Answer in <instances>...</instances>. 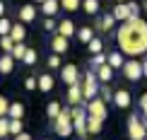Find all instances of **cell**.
Masks as SVG:
<instances>
[{
	"label": "cell",
	"instance_id": "6da1fadb",
	"mask_svg": "<svg viewBox=\"0 0 147 140\" xmlns=\"http://www.w3.org/2000/svg\"><path fill=\"white\" fill-rule=\"evenodd\" d=\"M116 41H118V51L123 56H130V58L145 56L147 53V22L140 20V17H128L118 27Z\"/></svg>",
	"mask_w": 147,
	"mask_h": 140
},
{
	"label": "cell",
	"instance_id": "7a4b0ae2",
	"mask_svg": "<svg viewBox=\"0 0 147 140\" xmlns=\"http://www.w3.org/2000/svg\"><path fill=\"white\" fill-rule=\"evenodd\" d=\"M53 131L58 133L60 138H68L72 131V109H60V114L53 118Z\"/></svg>",
	"mask_w": 147,
	"mask_h": 140
},
{
	"label": "cell",
	"instance_id": "3957f363",
	"mask_svg": "<svg viewBox=\"0 0 147 140\" xmlns=\"http://www.w3.org/2000/svg\"><path fill=\"white\" fill-rule=\"evenodd\" d=\"M99 77H96V72L94 70H89L87 75H84V82H80L82 85V97H84V101H89V99H94L96 92H99Z\"/></svg>",
	"mask_w": 147,
	"mask_h": 140
},
{
	"label": "cell",
	"instance_id": "277c9868",
	"mask_svg": "<svg viewBox=\"0 0 147 140\" xmlns=\"http://www.w3.org/2000/svg\"><path fill=\"white\" fill-rule=\"evenodd\" d=\"M128 135H130V140H145L147 138V123L140 121L138 116H130L128 118Z\"/></svg>",
	"mask_w": 147,
	"mask_h": 140
},
{
	"label": "cell",
	"instance_id": "5b68a950",
	"mask_svg": "<svg viewBox=\"0 0 147 140\" xmlns=\"http://www.w3.org/2000/svg\"><path fill=\"white\" fill-rule=\"evenodd\" d=\"M72 128L80 135H87V109H82V104L72 106Z\"/></svg>",
	"mask_w": 147,
	"mask_h": 140
},
{
	"label": "cell",
	"instance_id": "8992f818",
	"mask_svg": "<svg viewBox=\"0 0 147 140\" xmlns=\"http://www.w3.org/2000/svg\"><path fill=\"white\" fill-rule=\"evenodd\" d=\"M121 70H123V75H125L130 82H138L140 77H142V63H140L138 58H128Z\"/></svg>",
	"mask_w": 147,
	"mask_h": 140
},
{
	"label": "cell",
	"instance_id": "52a82bcc",
	"mask_svg": "<svg viewBox=\"0 0 147 140\" xmlns=\"http://www.w3.org/2000/svg\"><path fill=\"white\" fill-rule=\"evenodd\" d=\"M87 114H92V116H96V118H106V101H104L101 97L89 99L87 101Z\"/></svg>",
	"mask_w": 147,
	"mask_h": 140
},
{
	"label": "cell",
	"instance_id": "ba28073f",
	"mask_svg": "<svg viewBox=\"0 0 147 140\" xmlns=\"http://www.w3.org/2000/svg\"><path fill=\"white\" fill-rule=\"evenodd\" d=\"M60 80H63L65 85H75V82H80V70H77V65H75V63L63 65V70H60Z\"/></svg>",
	"mask_w": 147,
	"mask_h": 140
},
{
	"label": "cell",
	"instance_id": "9c48e42d",
	"mask_svg": "<svg viewBox=\"0 0 147 140\" xmlns=\"http://www.w3.org/2000/svg\"><path fill=\"white\" fill-rule=\"evenodd\" d=\"M68 101H70V106L84 104V97H82V85H80V82L68 85Z\"/></svg>",
	"mask_w": 147,
	"mask_h": 140
},
{
	"label": "cell",
	"instance_id": "30bf717a",
	"mask_svg": "<svg viewBox=\"0 0 147 140\" xmlns=\"http://www.w3.org/2000/svg\"><path fill=\"white\" fill-rule=\"evenodd\" d=\"M113 104L118 109H128V106H130V92H128V89H116Z\"/></svg>",
	"mask_w": 147,
	"mask_h": 140
},
{
	"label": "cell",
	"instance_id": "8fae6325",
	"mask_svg": "<svg viewBox=\"0 0 147 140\" xmlns=\"http://www.w3.org/2000/svg\"><path fill=\"white\" fill-rule=\"evenodd\" d=\"M111 15L116 17V22H125L128 17H130V12H128V0L125 3H116V7H113Z\"/></svg>",
	"mask_w": 147,
	"mask_h": 140
},
{
	"label": "cell",
	"instance_id": "7c38bea8",
	"mask_svg": "<svg viewBox=\"0 0 147 140\" xmlns=\"http://www.w3.org/2000/svg\"><path fill=\"white\" fill-rule=\"evenodd\" d=\"M94 72H96V77H99V82H111V80H113V68H111L109 63L99 65Z\"/></svg>",
	"mask_w": 147,
	"mask_h": 140
},
{
	"label": "cell",
	"instance_id": "4fadbf2b",
	"mask_svg": "<svg viewBox=\"0 0 147 140\" xmlns=\"http://www.w3.org/2000/svg\"><path fill=\"white\" fill-rule=\"evenodd\" d=\"M51 46H53V53H65V51H68V36L56 34L53 41H51Z\"/></svg>",
	"mask_w": 147,
	"mask_h": 140
},
{
	"label": "cell",
	"instance_id": "5bb4252c",
	"mask_svg": "<svg viewBox=\"0 0 147 140\" xmlns=\"http://www.w3.org/2000/svg\"><path fill=\"white\" fill-rule=\"evenodd\" d=\"M12 68H15V56L12 53H3L0 56V72L7 75V72H12Z\"/></svg>",
	"mask_w": 147,
	"mask_h": 140
},
{
	"label": "cell",
	"instance_id": "9a60e30c",
	"mask_svg": "<svg viewBox=\"0 0 147 140\" xmlns=\"http://www.w3.org/2000/svg\"><path fill=\"white\" fill-rule=\"evenodd\" d=\"M106 63L111 65L113 70H118V68H123L125 58H123V53H121V51H111V53H109V56H106Z\"/></svg>",
	"mask_w": 147,
	"mask_h": 140
},
{
	"label": "cell",
	"instance_id": "2e32d148",
	"mask_svg": "<svg viewBox=\"0 0 147 140\" xmlns=\"http://www.w3.org/2000/svg\"><path fill=\"white\" fill-rule=\"evenodd\" d=\"M41 10H44L46 17H56V12L60 10V0H44L41 3Z\"/></svg>",
	"mask_w": 147,
	"mask_h": 140
},
{
	"label": "cell",
	"instance_id": "e0dca14e",
	"mask_svg": "<svg viewBox=\"0 0 147 140\" xmlns=\"http://www.w3.org/2000/svg\"><path fill=\"white\" fill-rule=\"evenodd\" d=\"M36 20V7L34 5H22V10H20V22H34Z\"/></svg>",
	"mask_w": 147,
	"mask_h": 140
},
{
	"label": "cell",
	"instance_id": "ac0fdd59",
	"mask_svg": "<svg viewBox=\"0 0 147 140\" xmlns=\"http://www.w3.org/2000/svg\"><path fill=\"white\" fill-rule=\"evenodd\" d=\"M101 126H104V118H96V116H92V114H87V133L96 135V133L101 131Z\"/></svg>",
	"mask_w": 147,
	"mask_h": 140
},
{
	"label": "cell",
	"instance_id": "d6986e66",
	"mask_svg": "<svg viewBox=\"0 0 147 140\" xmlns=\"http://www.w3.org/2000/svg\"><path fill=\"white\" fill-rule=\"evenodd\" d=\"M116 24V17L111 15V12H109V15H104L99 22H96V29H99V32H109V29H111Z\"/></svg>",
	"mask_w": 147,
	"mask_h": 140
},
{
	"label": "cell",
	"instance_id": "ffe728a7",
	"mask_svg": "<svg viewBox=\"0 0 147 140\" xmlns=\"http://www.w3.org/2000/svg\"><path fill=\"white\" fill-rule=\"evenodd\" d=\"M58 34H63V36H68V39H70V36L75 34V24H72L70 20H63V22L58 24Z\"/></svg>",
	"mask_w": 147,
	"mask_h": 140
},
{
	"label": "cell",
	"instance_id": "44dd1931",
	"mask_svg": "<svg viewBox=\"0 0 147 140\" xmlns=\"http://www.w3.org/2000/svg\"><path fill=\"white\" fill-rule=\"evenodd\" d=\"M10 36H12L15 41H24V36H27V29H24V24H12Z\"/></svg>",
	"mask_w": 147,
	"mask_h": 140
},
{
	"label": "cell",
	"instance_id": "7402d4cb",
	"mask_svg": "<svg viewBox=\"0 0 147 140\" xmlns=\"http://www.w3.org/2000/svg\"><path fill=\"white\" fill-rule=\"evenodd\" d=\"M99 0H82V10L87 12V15H96L99 12Z\"/></svg>",
	"mask_w": 147,
	"mask_h": 140
},
{
	"label": "cell",
	"instance_id": "603a6c76",
	"mask_svg": "<svg viewBox=\"0 0 147 140\" xmlns=\"http://www.w3.org/2000/svg\"><path fill=\"white\" fill-rule=\"evenodd\" d=\"M15 44H17V41L12 39L10 34H5V36H0V48H3L5 53H12V48H15Z\"/></svg>",
	"mask_w": 147,
	"mask_h": 140
},
{
	"label": "cell",
	"instance_id": "cb8c5ba5",
	"mask_svg": "<svg viewBox=\"0 0 147 140\" xmlns=\"http://www.w3.org/2000/svg\"><path fill=\"white\" fill-rule=\"evenodd\" d=\"M7 114H10V118H22V116H24V104H20V101H15V104H10Z\"/></svg>",
	"mask_w": 147,
	"mask_h": 140
},
{
	"label": "cell",
	"instance_id": "d4e9b609",
	"mask_svg": "<svg viewBox=\"0 0 147 140\" xmlns=\"http://www.w3.org/2000/svg\"><path fill=\"white\" fill-rule=\"evenodd\" d=\"M39 89L41 92H51L53 89V77L51 75H41L39 77Z\"/></svg>",
	"mask_w": 147,
	"mask_h": 140
},
{
	"label": "cell",
	"instance_id": "484cf974",
	"mask_svg": "<svg viewBox=\"0 0 147 140\" xmlns=\"http://www.w3.org/2000/svg\"><path fill=\"white\" fill-rule=\"evenodd\" d=\"M60 7H65L68 12H75L82 7V0H60Z\"/></svg>",
	"mask_w": 147,
	"mask_h": 140
},
{
	"label": "cell",
	"instance_id": "4316f807",
	"mask_svg": "<svg viewBox=\"0 0 147 140\" xmlns=\"http://www.w3.org/2000/svg\"><path fill=\"white\" fill-rule=\"evenodd\" d=\"M92 36H94V34H92V29H89V27H82V29L77 32V39L82 41V44H89V41H92Z\"/></svg>",
	"mask_w": 147,
	"mask_h": 140
},
{
	"label": "cell",
	"instance_id": "83f0119b",
	"mask_svg": "<svg viewBox=\"0 0 147 140\" xmlns=\"http://www.w3.org/2000/svg\"><path fill=\"white\" fill-rule=\"evenodd\" d=\"M89 51H92V56L94 53H101V48H104V44H101V39H96V36H92V41H89Z\"/></svg>",
	"mask_w": 147,
	"mask_h": 140
},
{
	"label": "cell",
	"instance_id": "f1b7e54d",
	"mask_svg": "<svg viewBox=\"0 0 147 140\" xmlns=\"http://www.w3.org/2000/svg\"><path fill=\"white\" fill-rule=\"evenodd\" d=\"M24 53H27V46H24L22 41H17L15 48H12V56H15L17 60H22V58H24Z\"/></svg>",
	"mask_w": 147,
	"mask_h": 140
},
{
	"label": "cell",
	"instance_id": "f546056e",
	"mask_svg": "<svg viewBox=\"0 0 147 140\" xmlns=\"http://www.w3.org/2000/svg\"><path fill=\"white\" fill-rule=\"evenodd\" d=\"M46 114H48V118L53 121V118H56L58 114H60V104H58V101H51V104L46 106Z\"/></svg>",
	"mask_w": 147,
	"mask_h": 140
},
{
	"label": "cell",
	"instance_id": "4dcf8cb0",
	"mask_svg": "<svg viewBox=\"0 0 147 140\" xmlns=\"http://www.w3.org/2000/svg\"><path fill=\"white\" fill-rule=\"evenodd\" d=\"M22 63H24V65H34V63H36V51H34V48H27V53H24Z\"/></svg>",
	"mask_w": 147,
	"mask_h": 140
},
{
	"label": "cell",
	"instance_id": "1f68e13d",
	"mask_svg": "<svg viewBox=\"0 0 147 140\" xmlns=\"http://www.w3.org/2000/svg\"><path fill=\"white\" fill-rule=\"evenodd\" d=\"M104 63H106V56H104V53H94V56H92V70H96Z\"/></svg>",
	"mask_w": 147,
	"mask_h": 140
},
{
	"label": "cell",
	"instance_id": "d6a6232c",
	"mask_svg": "<svg viewBox=\"0 0 147 140\" xmlns=\"http://www.w3.org/2000/svg\"><path fill=\"white\" fill-rule=\"evenodd\" d=\"M5 135H10V118L0 116V138H5Z\"/></svg>",
	"mask_w": 147,
	"mask_h": 140
},
{
	"label": "cell",
	"instance_id": "836d02e7",
	"mask_svg": "<svg viewBox=\"0 0 147 140\" xmlns=\"http://www.w3.org/2000/svg\"><path fill=\"white\" fill-rule=\"evenodd\" d=\"M10 133H12V135L22 133V121L20 118H10Z\"/></svg>",
	"mask_w": 147,
	"mask_h": 140
},
{
	"label": "cell",
	"instance_id": "e575fe53",
	"mask_svg": "<svg viewBox=\"0 0 147 140\" xmlns=\"http://www.w3.org/2000/svg\"><path fill=\"white\" fill-rule=\"evenodd\" d=\"M10 29H12V22H10V20H5V17H0V36L10 34Z\"/></svg>",
	"mask_w": 147,
	"mask_h": 140
},
{
	"label": "cell",
	"instance_id": "d590c367",
	"mask_svg": "<svg viewBox=\"0 0 147 140\" xmlns=\"http://www.w3.org/2000/svg\"><path fill=\"white\" fill-rule=\"evenodd\" d=\"M128 12H130V17H140V3L128 0Z\"/></svg>",
	"mask_w": 147,
	"mask_h": 140
},
{
	"label": "cell",
	"instance_id": "8d00e7d4",
	"mask_svg": "<svg viewBox=\"0 0 147 140\" xmlns=\"http://www.w3.org/2000/svg\"><path fill=\"white\" fill-rule=\"evenodd\" d=\"M46 65H48V68H60V56H58V53H51L48 60H46Z\"/></svg>",
	"mask_w": 147,
	"mask_h": 140
},
{
	"label": "cell",
	"instance_id": "74e56055",
	"mask_svg": "<svg viewBox=\"0 0 147 140\" xmlns=\"http://www.w3.org/2000/svg\"><path fill=\"white\" fill-rule=\"evenodd\" d=\"M99 85H101V99L109 101L111 99V87H109V82H99Z\"/></svg>",
	"mask_w": 147,
	"mask_h": 140
},
{
	"label": "cell",
	"instance_id": "f35d334b",
	"mask_svg": "<svg viewBox=\"0 0 147 140\" xmlns=\"http://www.w3.org/2000/svg\"><path fill=\"white\" fill-rule=\"evenodd\" d=\"M7 109H10V101L5 97H0V116H7Z\"/></svg>",
	"mask_w": 147,
	"mask_h": 140
},
{
	"label": "cell",
	"instance_id": "ab89813d",
	"mask_svg": "<svg viewBox=\"0 0 147 140\" xmlns=\"http://www.w3.org/2000/svg\"><path fill=\"white\" fill-rule=\"evenodd\" d=\"M56 27H58V24L53 22V17H46V20H44V29H46V32H53Z\"/></svg>",
	"mask_w": 147,
	"mask_h": 140
},
{
	"label": "cell",
	"instance_id": "60d3db41",
	"mask_svg": "<svg viewBox=\"0 0 147 140\" xmlns=\"http://www.w3.org/2000/svg\"><path fill=\"white\" fill-rule=\"evenodd\" d=\"M34 87H39V80H34V77H27V80H24V89H34Z\"/></svg>",
	"mask_w": 147,
	"mask_h": 140
},
{
	"label": "cell",
	"instance_id": "b9f144b4",
	"mask_svg": "<svg viewBox=\"0 0 147 140\" xmlns=\"http://www.w3.org/2000/svg\"><path fill=\"white\" fill-rule=\"evenodd\" d=\"M140 109H142V114L147 116V92H145L142 97H140Z\"/></svg>",
	"mask_w": 147,
	"mask_h": 140
},
{
	"label": "cell",
	"instance_id": "7bdbcfd3",
	"mask_svg": "<svg viewBox=\"0 0 147 140\" xmlns=\"http://www.w3.org/2000/svg\"><path fill=\"white\" fill-rule=\"evenodd\" d=\"M15 140H32V135H29V133H17V135H15Z\"/></svg>",
	"mask_w": 147,
	"mask_h": 140
},
{
	"label": "cell",
	"instance_id": "ee69618b",
	"mask_svg": "<svg viewBox=\"0 0 147 140\" xmlns=\"http://www.w3.org/2000/svg\"><path fill=\"white\" fill-rule=\"evenodd\" d=\"M3 15H5V3L0 0V17H3Z\"/></svg>",
	"mask_w": 147,
	"mask_h": 140
},
{
	"label": "cell",
	"instance_id": "f6af8a7d",
	"mask_svg": "<svg viewBox=\"0 0 147 140\" xmlns=\"http://www.w3.org/2000/svg\"><path fill=\"white\" fill-rule=\"evenodd\" d=\"M142 75L147 77V60H145V63H142Z\"/></svg>",
	"mask_w": 147,
	"mask_h": 140
},
{
	"label": "cell",
	"instance_id": "bcb514c9",
	"mask_svg": "<svg viewBox=\"0 0 147 140\" xmlns=\"http://www.w3.org/2000/svg\"><path fill=\"white\" fill-rule=\"evenodd\" d=\"M142 7H145V10H147V0H145V5H142Z\"/></svg>",
	"mask_w": 147,
	"mask_h": 140
},
{
	"label": "cell",
	"instance_id": "7dc6e473",
	"mask_svg": "<svg viewBox=\"0 0 147 140\" xmlns=\"http://www.w3.org/2000/svg\"><path fill=\"white\" fill-rule=\"evenodd\" d=\"M34 3H44V0H34Z\"/></svg>",
	"mask_w": 147,
	"mask_h": 140
},
{
	"label": "cell",
	"instance_id": "c3c4849f",
	"mask_svg": "<svg viewBox=\"0 0 147 140\" xmlns=\"http://www.w3.org/2000/svg\"><path fill=\"white\" fill-rule=\"evenodd\" d=\"M116 3H125V0H116Z\"/></svg>",
	"mask_w": 147,
	"mask_h": 140
},
{
	"label": "cell",
	"instance_id": "681fc988",
	"mask_svg": "<svg viewBox=\"0 0 147 140\" xmlns=\"http://www.w3.org/2000/svg\"><path fill=\"white\" fill-rule=\"evenodd\" d=\"M0 56H3V48H0Z\"/></svg>",
	"mask_w": 147,
	"mask_h": 140
},
{
	"label": "cell",
	"instance_id": "f907efd6",
	"mask_svg": "<svg viewBox=\"0 0 147 140\" xmlns=\"http://www.w3.org/2000/svg\"><path fill=\"white\" fill-rule=\"evenodd\" d=\"M145 123H147V116H145Z\"/></svg>",
	"mask_w": 147,
	"mask_h": 140
},
{
	"label": "cell",
	"instance_id": "816d5d0a",
	"mask_svg": "<svg viewBox=\"0 0 147 140\" xmlns=\"http://www.w3.org/2000/svg\"><path fill=\"white\" fill-rule=\"evenodd\" d=\"M0 75H3V72H0Z\"/></svg>",
	"mask_w": 147,
	"mask_h": 140
}]
</instances>
